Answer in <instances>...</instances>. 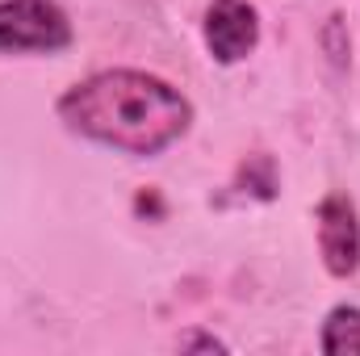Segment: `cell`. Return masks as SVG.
<instances>
[{
  "label": "cell",
  "mask_w": 360,
  "mask_h": 356,
  "mask_svg": "<svg viewBox=\"0 0 360 356\" xmlns=\"http://www.w3.org/2000/svg\"><path fill=\"white\" fill-rule=\"evenodd\" d=\"M55 117L76 139L130 160H155L193 130V101L155 72L105 68L59 92Z\"/></svg>",
  "instance_id": "cell-1"
},
{
  "label": "cell",
  "mask_w": 360,
  "mask_h": 356,
  "mask_svg": "<svg viewBox=\"0 0 360 356\" xmlns=\"http://www.w3.org/2000/svg\"><path fill=\"white\" fill-rule=\"evenodd\" d=\"M76 38L59 0H0V55H59Z\"/></svg>",
  "instance_id": "cell-2"
},
{
  "label": "cell",
  "mask_w": 360,
  "mask_h": 356,
  "mask_svg": "<svg viewBox=\"0 0 360 356\" xmlns=\"http://www.w3.org/2000/svg\"><path fill=\"white\" fill-rule=\"evenodd\" d=\"M314 235H319V256L327 276L348 281L360 272V210L352 193L331 189L319 210H314Z\"/></svg>",
  "instance_id": "cell-3"
},
{
  "label": "cell",
  "mask_w": 360,
  "mask_h": 356,
  "mask_svg": "<svg viewBox=\"0 0 360 356\" xmlns=\"http://www.w3.org/2000/svg\"><path fill=\"white\" fill-rule=\"evenodd\" d=\"M201 38L214 63L235 68L260 46V8L248 0H214L201 21Z\"/></svg>",
  "instance_id": "cell-4"
},
{
  "label": "cell",
  "mask_w": 360,
  "mask_h": 356,
  "mask_svg": "<svg viewBox=\"0 0 360 356\" xmlns=\"http://www.w3.org/2000/svg\"><path fill=\"white\" fill-rule=\"evenodd\" d=\"M319 348L327 356H344V352H360V306L340 302L327 310L323 327H319Z\"/></svg>",
  "instance_id": "cell-5"
},
{
  "label": "cell",
  "mask_w": 360,
  "mask_h": 356,
  "mask_svg": "<svg viewBox=\"0 0 360 356\" xmlns=\"http://www.w3.org/2000/svg\"><path fill=\"white\" fill-rule=\"evenodd\" d=\"M180 352H226V344L218 336H205V331H193L180 340Z\"/></svg>",
  "instance_id": "cell-6"
}]
</instances>
